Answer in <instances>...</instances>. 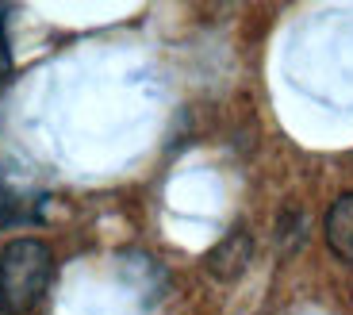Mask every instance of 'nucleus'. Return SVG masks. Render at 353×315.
Wrapping results in <instances>:
<instances>
[{
    "instance_id": "f257e3e1",
    "label": "nucleus",
    "mask_w": 353,
    "mask_h": 315,
    "mask_svg": "<svg viewBox=\"0 0 353 315\" xmlns=\"http://www.w3.org/2000/svg\"><path fill=\"white\" fill-rule=\"evenodd\" d=\"M54 280V254L39 238H16L0 254V312L23 315L43 300Z\"/></svg>"
},
{
    "instance_id": "f03ea898",
    "label": "nucleus",
    "mask_w": 353,
    "mask_h": 315,
    "mask_svg": "<svg viewBox=\"0 0 353 315\" xmlns=\"http://www.w3.org/2000/svg\"><path fill=\"white\" fill-rule=\"evenodd\" d=\"M327 246L338 262L353 265V193H342L327 211Z\"/></svg>"
},
{
    "instance_id": "7ed1b4c3",
    "label": "nucleus",
    "mask_w": 353,
    "mask_h": 315,
    "mask_svg": "<svg viewBox=\"0 0 353 315\" xmlns=\"http://www.w3.org/2000/svg\"><path fill=\"white\" fill-rule=\"evenodd\" d=\"M250 254H254L250 231H234V235H227L212 254H208V269H212V277H219V280H234L242 269H246Z\"/></svg>"
},
{
    "instance_id": "20e7f679",
    "label": "nucleus",
    "mask_w": 353,
    "mask_h": 315,
    "mask_svg": "<svg viewBox=\"0 0 353 315\" xmlns=\"http://www.w3.org/2000/svg\"><path fill=\"white\" fill-rule=\"evenodd\" d=\"M19 200L12 193H0V227H8V223H19Z\"/></svg>"
},
{
    "instance_id": "39448f33",
    "label": "nucleus",
    "mask_w": 353,
    "mask_h": 315,
    "mask_svg": "<svg viewBox=\"0 0 353 315\" xmlns=\"http://www.w3.org/2000/svg\"><path fill=\"white\" fill-rule=\"evenodd\" d=\"M12 73V46H8V35H4V27H0V81Z\"/></svg>"
}]
</instances>
